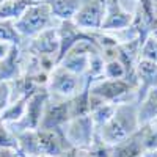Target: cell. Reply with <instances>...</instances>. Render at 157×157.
I'll return each instance as SVG.
<instances>
[{"instance_id": "1", "label": "cell", "mask_w": 157, "mask_h": 157, "mask_svg": "<svg viewBox=\"0 0 157 157\" xmlns=\"http://www.w3.org/2000/svg\"><path fill=\"white\" fill-rule=\"evenodd\" d=\"M140 129L138 105L135 101L116 104L115 113L110 120L98 130V137L109 146H115L134 135Z\"/></svg>"}, {"instance_id": "2", "label": "cell", "mask_w": 157, "mask_h": 157, "mask_svg": "<svg viewBox=\"0 0 157 157\" xmlns=\"http://www.w3.org/2000/svg\"><path fill=\"white\" fill-rule=\"evenodd\" d=\"M88 98H90V110L99 104H120L126 101L137 102V88L124 80H113V78L99 77L90 82L88 85Z\"/></svg>"}, {"instance_id": "3", "label": "cell", "mask_w": 157, "mask_h": 157, "mask_svg": "<svg viewBox=\"0 0 157 157\" xmlns=\"http://www.w3.org/2000/svg\"><path fill=\"white\" fill-rule=\"evenodd\" d=\"M90 80L83 75H77L64 69L63 66H57L50 71L49 74V82H47V93L52 98L58 99H72L74 96L80 94L82 91L88 90Z\"/></svg>"}, {"instance_id": "4", "label": "cell", "mask_w": 157, "mask_h": 157, "mask_svg": "<svg viewBox=\"0 0 157 157\" xmlns=\"http://www.w3.org/2000/svg\"><path fill=\"white\" fill-rule=\"evenodd\" d=\"M58 24L60 22H57V19L52 16L50 8L46 2H33L16 21V29L24 39H30L50 27H57Z\"/></svg>"}, {"instance_id": "5", "label": "cell", "mask_w": 157, "mask_h": 157, "mask_svg": "<svg viewBox=\"0 0 157 157\" xmlns=\"http://www.w3.org/2000/svg\"><path fill=\"white\" fill-rule=\"evenodd\" d=\"M63 134L68 143L77 149H90L98 137V130L93 124L90 113L75 116L63 126Z\"/></svg>"}, {"instance_id": "6", "label": "cell", "mask_w": 157, "mask_h": 157, "mask_svg": "<svg viewBox=\"0 0 157 157\" xmlns=\"http://www.w3.org/2000/svg\"><path fill=\"white\" fill-rule=\"evenodd\" d=\"M49 99V93L46 88H39L35 93H32L27 99V105H25V113L24 118L17 124H11L8 126L13 132H21V130H27V129H39L41 124L44 109Z\"/></svg>"}, {"instance_id": "7", "label": "cell", "mask_w": 157, "mask_h": 157, "mask_svg": "<svg viewBox=\"0 0 157 157\" xmlns=\"http://www.w3.org/2000/svg\"><path fill=\"white\" fill-rule=\"evenodd\" d=\"M105 16V0H83L72 22L85 32H99Z\"/></svg>"}, {"instance_id": "8", "label": "cell", "mask_w": 157, "mask_h": 157, "mask_svg": "<svg viewBox=\"0 0 157 157\" xmlns=\"http://www.w3.org/2000/svg\"><path fill=\"white\" fill-rule=\"evenodd\" d=\"M134 17L135 14L121 3V0H105V16L99 32L113 33L129 29L134 24Z\"/></svg>"}, {"instance_id": "9", "label": "cell", "mask_w": 157, "mask_h": 157, "mask_svg": "<svg viewBox=\"0 0 157 157\" xmlns=\"http://www.w3.org/2000/svg\"><path fill=\"white\" fill-rule=\"evenodd\" d=\"M58 27V25H57ZM50 27L35 38H30V43L27 44V52L36 55V57H46L52 58L58 63L60 58V36L58 29Z\"/></svg>"}, {"instance_id": "10", "label": "cell", "mask_w": 157, "mask_h": 157, "mask_svg": "<svg viewBox=\"0 0 157 157\" xmlns=\"http://www.w3.org/2000/svg\"><path fill=\"white\" fill-rule=\"evenodd\" d=\"M69 120H71L69 99L66 101L49 96L39 129H63V126Z\"/></svg>"}, {"instance_id": "11", "label": "cell", "mask_w": 157, "mask_h": 157, "mask_svg": "<svg viewBox=\"0 0 157 157\" xmlns=\"http://www.w3.org/2000/svg\"><path fill=\"white\" fill-rule=\"evenodd\" d=\"M38 138L43 155L57 157L63 151L72 148L64 137L63 129H38Z\"/></svg>"}, {"instance_id": "12", "label": "cell", "mask_w": 157, "mask_h": 157, "mask_svg": "<svg viewBox=\"0 0 157 157\" xmlns=\"http://www.w3.org/2000/svg\"><path fill=\"white\" fill-rule=\"evenodd\" d=\"M135 80H137V102L149 90L157 88V63L138 58L135 64Z\"/></svg>"}, {"instance_id": "13", "label": "cell", "mask_w": 157, "mask_h": 157, "mask_svg": "<svg viewBox=\"0 0 157 157\" xmlns=\"http://www.w3.org/2000/svg\"><path fill=\"white\" fill-rule=\"evenodd\" d=\"M22 75V49L11 46L8 55L0 61V82H11Z\"/></svg>"}, {"instance_id": "14", "label": "cell", "mask_w": 157, "mask_h": 157, "mask_svg": "<svg viewBox=\"0 0 157 157\" xmlns=\"http://www.w3.org/2000/svg\"><path fill=\"white\" fill-rule=\"evenodd\" d=\"M145 152V145H143V129L140 127L134 135H130L124 141L112 146V155L110 157H137Z\"/></svg>"}, {"instance_id": "15", "label": "cell", "mask_w": 157, "mask_h": 157, "mask_svg": "<svg viewBox=\"0 0 157 157\" xmlns=\"http://www.w3.org/2000/svg\"><path fill=\"white\" fill-rule=\"evenodd\" d=\"M138 121L140 126L157 123V88L149 90L138 102Z\"/></svg>"}, {"instance_id": "16", "label": "cell", "mask_w": 157, "mask_h": 157, "mask_svg": "<svg viewBox=\"0 0 157 157\" xmlns=\"http://www.w3.org/2000/svg\"><path fill=\"white\" fill-rule=\"evenodd\" d=\"M44 2L49 5L52 16L57 19V22H63L74 19L83 0H44Z\"/></svg>"}, {"instance_id": "17", "label": "cell", "mask_w": 157, "mask_h": 157, "mask_svg": "<svg viewBox=\"0 0 157 157\" xmlns=\"http://www.w3.org/2000/svg\"><path fill=\"white\" fill-rule=\"evenodd\" d=\"M17 145H19V154L27 155V157H36L43 155L41 146H39V138H38V129H27L16 132Z\"/></svg>"}, {"instance_id": "18", "label": "cell", "mask_w": 157, "mask_h": 157, "mask_svg": "<svg viewBox=\"0 0 157 157\" xmlns=\"http://www.w3.org/2000/svg\"><path fill=\"white\" fill-rule=\"evenodd\" d=\"M35 0H5L0 3V19L17 21Z\"/></svg>"}, {"instance_id": "19", "label": "cell", "mask_w": 157, "mask_h": 157, "mask_svg": "<svg viewBox=\"0 0 157 157\" xmlns=\"http://www.w3.org/2000/svg\"><path fill=\"white\" fill-rule=\"evenodd\" d=\"M27 99L29 98H19V99L11 101L8 104V107L3 112H0V118H2L3 124L6 126L17 124L22 120L25 113V105H27Z\"/></svg>"}, {"instance_id": "20", "label": "cell", "mask_w": 157, "mask_h": 157, "mask_svg": "<svg viewBox=\"0 0 157 157\" xmlns=\"http://www.w3.org/2000/svg\"><path fill=\"white\" fill-rule=\"evenodd\" d=\"M0 41H5L11 46L24 44V38L16 29V21L0 19Z\"/></svg>"}, {"instance_id": "21", "label": "cell", "mask_w": 157, "mask_h": 157, "mask_svg": "<svg viewBox=\"0 0 157 157\" xmlns=\"http://www.w3.org/2000/svg\"><path fill=\"white\" fill-rule=\"evenodd\" d=\"M115 109H116V104H99V105H96L94 109L90 110V116L91 120H93V124L96 127V130H99L104 124H105L112 115L115 113Z\"/></svg>"}, {"instance_id": "22", "label": "cell", "mask_w": 157, "mask_h": 157, "mask_svg": "<svg viewBox=\"0 0 157 157\" xmlns=\"http://www.w3.org/2000/svg\"><path fill=\"white\" fill-rule=\"evenodd\" d=\"M140 58L157 63V35L151 32L140 46Z\"/></svg>"}, {"instance_id": "23", "label": "cell", "mask_w": 157, "mask_h": 157, "mask_svg": "<svg viewBox=\"0 0 157 157\" xmlns=\"http://www.w3.org/2000/svg\"><path fill=\"white\" fill-rule=\"evenodd\" d=\"M104 77L113 78V80H120V78L127 80V71H126V66L123 64V61L120 58L105 61V64H104Z\"/></svg>"}, {"instance_id": "24", "label": "cell", "mask_w": 157, "mask_h": 157, "mask_svg": "<svg viewBox=\"0 0 157 157\" xmlns=\"http://www.w3.org/2000/svg\"><path fill=\"white\" fill-rule=\"evenodd\" d=\"M0 149H11V151H16V152L19 151L16 134L13 132L6 124L0 126Z\"/></svg>"}, {"instance_id": "25", "label": "cell", "mask_w": 157, "mask_h": 157, "mask_svg": "<svg viewBox=\"0 0 157 157\" xmlns=\"http://www.w3.org/2000/svg\"><path fill=\"white\" fill-rule=\"evenodd\" d=\"M143 129V145L145 151L157 149V123H151L146 126H140Z\"/></svg>"}, {"instance_id": "26", "label": "cell", "mask_w": 157, "mask_h": 157, "mask_svg": "<svg viewBox=\"0 0 157 157\" xmlns=\"http://www.w3.org/2000/svg\"><path fill=\"white\" fill-rule=\"evenodd\" d=\"M13 101L11 82H0V112H3Z\"/></svg>"}, {"instance_id": "27", "label": "cell", "mask_w": 157, "mask_h": 157, "mask_svg": "<svg viewBox=\"0 0 157 157\" xmlns=\"http://www.w3.org/2000/svg\"><path fill=\"white\" fill-rule=\"evenodd\" d=\"M11 49V44L5 43V41H0V61H2L6 55H8V52Z\"/></svg>"}, {"instance_id": "28", "label": "cell", "mask_w": 157, "mask_h": 157, "mask_svg": "<svg viewBox=\"0 0 157 157\" xmlns=\"http://www.w3.org/2000/svg\"><path fill=\"white\" fill-rule=\"evenodd\" d=\"M77 155V148H69L66 151H63L61 154H58L57 157H75Z\"/></svg>"}, {"instance_id": "29", "label": "cell", "mask_w": 157, "mask_h": 157, "mask_svg": "<svg viewBox=\"0 0 157 157\" xmlns=\"http://www.w3.org/2000/svg\"><path fill=\"white\" fill-rule=\"evenodd\" d=\"M0 157H19V154L11 149H0Z\"/></svg>"}, {"instance_id": "30", "label": "cell", "mask_w": 157, "mask_h": 157, "mask_svg": "<svg viewBox=\"0 0 157 157\" xmlns=\"http://www.w3.org/2000/svg\"><path fill=\"white\" fill-rule=\"evenodd\" d=\"M75 157H96V155H93L88 149H77V155Z\"/></svg>"}, {"instance_id": "31", "label": "cell", "mask_w": 157, "mask_h": 157, "mask_svg": "<svg viewBox=\"0 0 157 157\" xmlns=\"http://www.w3.org/2000/svg\"><path fill=\"white\" fill-rule=\"evenodd\" d=\"M143 157H157V149L155 151H145L143 152Z\"/></svg>"}, {"instance_id": "32", "label": "cell", "mask_w": 157, "mask_h": 157, "mask_svg": "<svg viewBox=\"0 0 157 157\" xmlns=\"http://www.w3.org/2000/svg\"><path fill=\"white\" fill-rule=\"evenodd\" d=\"M19 154V152H17ZM19 157H27V155H22V154H19ZM36 157H49V155H36Z\"/></svg>"}, {"instance_id": "33", "label": "cell", "mask_w": 157, "mask_h": 157, "mask_svg": "<svg viewBox=\"0 0 157 157\" xmlns=\"http://www.w3.org/2000/svg\"><path fill=\"white\" fill-rule=\"evenodd\" d=\"M152 32H154V33H155V35H157V25H155V29H154V30H152Z\"/></svg>"}, {"instance_id": "34", "label": "cell", "mask_w": 157, "mask_h": 157, "mask_svg": "<svg viewBox=\"0 0 157 157\" xmlns=\"http://www.w3.org/2000/svg\"><path fill=\"white\" fill-rule=\"evenodd\" d=\"M3 124V121H2V118H0V126H2Z\"/></svg>"}, {"instance_id": "35", "label": "cell", "mask_w": 157, "mask_h": 157, "mask_svg": "<svg viewBox=\"0 0 157 157\" xmlns=\"http://www.w3.org/2000/svg\"><path fill=\"white\" fill-rule=\"evenodd\" d=\"M35 2H44V0H35Z\"/></svg>"}, {"instance_id": "36", "label": "cell", "mask_w": 157, "mask_h": 157, "mask_svg": "<svg viewBox=\"0 0 157 157\" xmlns=\"http://www.w3.org/2000/svg\"><path fill=\"white\" fill-rule=\"evenodd\" d=\"M152 3H157V0H152Z\"/></svg>"}, {"instance_id": "37", "label": "cell", "mask_w": 157, "mask_h": 157, "mask_svg": "<svg viewBox=\"0 0 157 157\" xmlns=\"http://www.w3.org/2000/svg\"><path fill=\"white\" fill-rule=\"evenodd\" d=\"M2 2H5V0H0V3H2Z\"/></svg>"}, {"instance_id": "38", "label": "cell", "mask_w": 157, "mask_h": 157, "mask_svg": "<svg viewBox=\"0 0 157 157\" xmlns=\"http://www.w3.org/2000/svg\"><path fill=\"white\" fill-rule=\"evenodd\" d=\"M137 157H143V154H141V155H137Z\"/></svg>"}]
</instances>
